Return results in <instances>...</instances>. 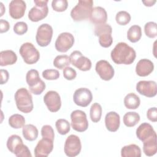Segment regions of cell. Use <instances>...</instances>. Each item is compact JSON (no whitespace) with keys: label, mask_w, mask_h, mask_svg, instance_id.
<instances>
[{"label":"cell","mask_w":157,"mask_h":157,"mask_svg":"<svg viewBox=\"0 0 157 157\" xmlns=\"http://www.w3.org/2000/svg\"><path fill=\"white\" fill-rule=\"evenodd\" d=\"M90 21L95 25L105 24L107 20V13L104 8L97 6L93 8Z\"/></svg>","instance_id":"7402d4cb"},{"label":"cell","mask_w":157,"mask_h":157,"mask_svg":"<svg viewBox=\"0 0 157 157\" xmlns=\"http://www.w3.org/2000/svg\"><path fill=\"white\" fill-rule=\"evenodd\" d=\"M157 136L143 142V151L146 156H151L157 152Z\"/></svg>","instance_id":"484cf974"},{"label":"cell","mask_w":157,"mask_h":157,"mask_svg":"<svg viewBox=\"0 0 157 157\" xmlns=\"http://www.w3.org/2000/svg\"><path fill=\"white\" fill-rule=\"evenodd\" d=\"M68 6V2L66 0H53L52 2V9L58 12L65 11Z\"/></svg>","instance_id":"8d00e7d4"},{"label":"cell","mask_w":157,"mask_h":157,"mask_svg":"<svg viewBox=\"0 0 157 157\" xmlns=\"http://www.w3.org/2000/svg\"><path fill=\"white\" fill-rule=\"evenodd\" d=\"M147 118L152 121L156 122L157 121V109L155 107H151L148 109L147 112Z\"/></svg>","instance_id":"b9f144b4"},{"label":"cell","mask_w":157,"mask_h":157,"mask_svg":"<svg viewBox=\"0 0 157 157\" xmlns=\"http://www.w3.org/2000/svg\"><path fill=\"white\" fill-rule=\"evenodd\" d=\"M95 36L99 37V43L104 48L110 47L113 42L112 26L107 23L96 25L94 29Z\"/></svg>","instance_id":"8992f818"},{"label":"cell","mask_w":157,"mask_h":157,"mask_svg":"<svg viewBox=\"0 0 157 157\" xmlns=\"http://www.w3.org/2000/svg\"><path fill=\"white\" fill-rule=\"evenodd\" d=\"M19 53L24 62L28 64H33L40 58L39 52L31 42L23 43L20 47Z\"/></svg>","instance_id":"ba28073f"},{"label":"cell","mask_w":157,"mask_h":157,"mask_svg":"<svg viewBox=\"0 0 157 157\" xmlns=\"http://www.w3.org/2000/svg\"><path fill=\"white\" fill-rule=\"evenodd\" d=\"M93 95L91 91L86 88L77 89L73 95L74 103L80 107H86L92 101Z\"/></svg>","instance_id":"5bb4252c"},{"label":"cell","mask_w":157,"mask_h":157,"mask_svg":"<svg viewBox=\"0 0 157 157\" xmlns=\"http://www.w3.org/2000/svg\"><path fill=\"white\" fill-rule=\"evenodd\" d=\"M140 115L136 112H128L123 116V123L127 127H133L140 121Z\"/></svg>","instance_id":"f546056e"},{"label":"cell","mask_w":157,"mask_h":157,"mask_svg":"<svg viewBox=\"0 0 157 157\" xmlns=\"http://www.w3.org/2000/svg\"><path fill=\"white\" fill-rule=\"evenodd\" d=\"M71 125L74 130L77 132H84L88 128V121L85 112L75 110L71 113Z\"/></svg>","instance_id":"9c48e42d"},{"label":"cell","mask_w":157,"mask_h":157,"mask_svg":"<svg viewBox=\"0 0 157 157\" xmlns=\"http://www.w3.org/2000/svg\"><path fill=\"white\" fill-rule=\"evenodd\" d=\"M53 28L47 23L40 25L37 30L36 40L37 44L40 47H47L52 40L53 36Z\"/></svg>","instance_id":"30bf717a"},{"label":"cell","mask_w":157,"mask_h":157,"mask_svg":"<svg viewBox=\"0 0 157 157\" xmlns=\"http://www.w3.org/2000/svg\"><path fill=\"white\" fill-rule=\"evenodd\" d=\"M105 124L107 129L110 132L117 131L120 124V117L115 112H109L105 117Z\"/></svg>","instance_id":"603a6c76"},{"label":"cell","mask_w":157,"mask_h":157,"mask_svg":"<svg viewBox=\"0 0 157 157\" xmlns=\"http://www.w3.org/2000/svg\"><path fill=\"white\" fill-rule=\"evenodd\" d=\"M14 98L16 106L20 112L28 113L33 110V98L27 89L25 88L18 89L15 93Z\"/></svg>","instance_id":"7a4b0ae2"},{"label":"cell","mask_w":157,"mask_h":157,"mask_svg":"<svg viewBox=\"0 0 157 157\" xmlns=\"http://www.w3.org/2000/svg\"><path fill=\"white\" fill-rule=\"evenodd\" d=\"M95 69L97 74L103 80L109 81L114 76V69L106 60L101 59L98 61L96 64Z\"/></svg>","instance_id":"9a60e30c"},{"label":"cell","mask_w":157,"mask_h":157,"mask_svg":"<svg viewBox=\"0 0 157 157\" xmlns=\"http://www.w3.org/2000/svg\"><path fill=\"white\" fill-rule=\"evenodd\" d=\"M140 104L139 97L134 93H130L126 95L124 98V106L129 109H136Z\"/></svg>","instance_id":"83f0119b"},{"label":"cell","mask_w":157,"mask_h":157,"mask_svg":"<svg viewBox=\"0 0 157 157\" xmlns=\"http://www.w3.org/2000/svg\"><path fill=\"white\" fill-rule=\"evenodd\" d=\"M70 64V58L67 55H58L53 60V66L59 69H63L69 66Z\"/></svg>","instance_id":"d6a6232c"},{"label":"cell","mask_w":157,"mask_h":157,"mask_svg":"<svg viewBox=\"0 0 157 157\" xmlns=\"http://www.w3.org/2000/svg\"><path fill=\"white\" fill-rule=\"evenodd\" d=\"M1 84L3 85L6 83L9 80V74L6 69H1Z\"/></svg>","instance_id":"ee69618b"},{"label":"cell","mask_w":157,"mask_h":157,"mask_svg":"<svg viewBox=\"0 0 157 157\" xmlns=\"http://www.w3.org/2000/svg\"><path fill=\"white\" fill-rule=\"evenodd\" d=\"M53 140L42 137L37 142L34 148V155L36 157H47L53 149Z\"/></svg>","instance_id":"ac0fdd59"},{"label":"cell","mask_w":157,"mask_h":157,"mask_svg":"<svg viewBox=\"0 0 157 157\" xmlns=\"http://www.w3.org/2000/svg\"><path fill=\"white\" fill-rule=\"evenodd\" d=\"M41 136L42 137H47L54 140L55 133L53 128L48 124L44 125L41 128Z\"/></svg>","instance_id":"ab89813d"},{"label":"cell","mask_w":157,"mask_h":157,"mask_svg":"<svg viewBox=\"0 0 157 157\" xmlns=\"http://www.w3.org/2000/svg\"><path fill=\"white\" fill-rule=\"evenodd\" d=\"M55 126L58 132L61 135L67 134L71 129V125L69 122L66 120L60 118L56 120Z\"/></svg>","instance_id":"836d02e7"},{"label":"cell","mask_w":157,"mask_h":157,"mask_svg":"<svg viewBox=\"0 0 157 157\" xmlns=\"http://www.w3.org/2000/svg\"><path fill=\"white\" fill-rule=\"evenodd\" d=\"M142 37V29L140 26L135 25L131 26L127 32L128 39L132 43L138 42Z\"/></svg>","instance_id":"f1b7e54d"},{"label":"cell","mask_w":157,"mask_h":157,"mask_svg":"<svg viewBox=\"0 0 157 157\" xmlns=\"http://www.w3.org/2000/svg\"><path fill=\"white\" fill-rule=\"evenodd\" d=\"M131 19V17L130 14L128 12L124 10L119 11L116 14V16H115L116 22L118 25H122V26H124L128 24L130 22Z\"/></svg>","instance_id":"e575fe53"},{"label":"cell","mask_w":157,"mask_h":157,"mask_svg":"<svg viewBox=\"0 0 157 157\" xmlns=\"http://www.w3.org/2000/svg\"><path fill=\"white\" fill-rule=\"evenodd\" d=\"M137 137L142 142L153 137L156 136V133L154 130L153 126L148 123H142L136 129V131Z\"/></svg>","instance_id":"ffe728a7"},{"label":"cell","mask_w":157,"mask_h":157,"mask_svg":"<svg viewBox=\"0 0 157 157\" xmlns=\"http://www.w3.org/2000/svg\"><path fill=\"white\" fill-rule=\"evenodd\" d=\"M82 149V144L80 138L74 134L69 136L64 143V151L66 156L74 157L79 155Z\"/></svg>","instance_id":"8fae6325"},{"label":"cell","mask_w":157,"mask_h":157,"mask_svg":"<svg viewBox=\"0 0 157 157\" xmlns=\"http://www.w3.org/2000/svg\"><path fill=\"white\" fill-rule=\"evenodd\" d=\"M121 156L122 157H140L141 150L136 144L125 145L121 149Z\"/></svg>","instance_id":"d4e9b609"},{"label":"cell","mask_w":157,"mask_h":157,"mask_svg":"<svg viewBox=\"0 0 157 157\" xmlns=\"http://www.w3.org/2000/svg\"><path fill=\"white\" fill-rule=\"evenodd\" d=\"M74 44V36L67 32H64L59 34L58 36L55 46L56 50L61 53H65L67 52Z\"/></svg>","instance_id":"4fadbf2b"},{"label":"cell","mask_w":157,"mask_h":157,"mask_svg":"<svg viewBox=\"0 0 157 157\" xmlns=\"http://www.w3.org/2000/svg\"><path fill=\"white\" fill-rule=\"evenodd\" d=\"M110 56L112 61L117 64H131L136 57L134 49L125 42L118 43L111 51Z\"/></svg>","instance_id":"6da1fadb"},{"label":"cell","mask_w":157,"mask_h":157,"mask_svg":"<svg viewBox=\"0 0 157 157\" xmlns=\"http://www.w3.org/2000/svg\"><path fill=\"white\" fill-rule=\"evenodd\" d=\"M22 134L26 140L28 141H34L38 137V129L32 124H25L23 127Z\"/></svg>","instance_id":"4316f807"},{"label":"cell","mask_w":157,"mask_h":157,"mask_svg":"<svg viewBox=\"0 0 157 157\" xmlns=\"http://www.w3.org/2000/svg\"><path fill=\"white\" fill-rule=\"evenodd\" d=\"M145 35L149 38H155L157 36V25L154 21L147 22L144 26Z\"/></svg>","instance_id":"d590c367"},{"label":"cell","mask_w":157,"mask_h":157,"mask_svg":"<svg viewBox=\"0 0 157 157\" xmlns=\"http://www.w3.org/2000/svg\"><path fill=\"white\" fill-rule=\"evenodd\" d=\"M63 76L67 80H72L77 76V72L74 69L71 67L67 66L63 69Z\"/></svg>","instance_id":"60d3db41"},{"label":"cell","mask_w":157,"mask_h":157,"mask_svg":"<svg viewBox=\"0 0 157 157\" xmlns=\"http://www.w3.org/2000/svg\"><path fill=\"white\" fill-rule=\"evenodd\" d=\"M44 102L51 112H58L61 106V98L56 91H48L44 96Z\"/></svg>","instance_id":"2e32d148"},{"label":"cell","mask_w":157,"mask_h":157,"mask_svg":"<svg viewBox=\"0 0 157 157\" xmlns=\"http://www.w3.org/2000/svg\"><path fill=\"white\" fill-rule=\"evenodd\" d=\"M71 63L82 71H87L91 67V61L88 58L84 56L78 50H75L70 55Z\"/></svg>","instance_id":"7c38bea8"},{"label":"cell","mask_w":157,"mask_h":157,"mask_svg":"<svg viewBox=\"0 0 157 157\" xmlns=\"http://www.w3.org/2000/svg\"><path fill=\"white\" fill-rule=\"evenodd\" d=\"M26 81L31 92L35 95L40 94L45 89V83L40 79L36 69H31L27 72Z\"/></svg>","instance_id":"5b68a950"},{"label":"cell","mask_w":157,"mask_h":157,"mask_svg":"<svg viewBox=\"0 0 157 157\" xmlns=\"http://www.w3.org/2000/svg\"><path fill=\"white\" fill-rule=\"evenodd\" d=\"M43 78L46 80H56L59 77V72L56 69H45L42 73Z\"/></svg>","instance_id":"74e56055"},{"label":"cell","mask_w":157,"mask_h":157,"mask_svg":"<svg viewBox=\"0 0 157 157\" xmlns=\"http://www.w3.org/2000/svg\"><path fill=\"white\" fill-rule=\"evenodd\" d=\"M156 1V0H148V1H143L142 3L147 7H151L153 6L155 3Z\"/></svg>","instance_id":"f6af8a7d"},{"label":"cell","mask_w":157,"mask_h":157,"mask_svg":"<svg viewBox=\"0 0 157 157\" xmlns=\"http://www.w3.org/2000/svg\"><path fill=\"white\" fill-rule=\"evenodd\" d=\"M92 0H80L71 11V17L75 21H81L90 18L93 10Z\"/></svg>","instance_id":"3957f363"},{"label":"cell","mask_w":157,"mask_h":157,"mask_svg":"<svg viewBox=\"0 0 157 157\" xmlns=\"http://www.w3.org/2000/svg\"><path fill=\"white\" fill-rule=\"evenodd\" d=\"M90 116L93 123H98L100 121L102 116V107L99 103L94 102L91 105L90 107Z\"/></svg>","instance_id":"1f68e13d"},{"label":"cell","mask_w":157,"mask_h":157,"mask_svg":"<svg viewBox=\"0 0 157 157\" xmlns=\"http://www.w3.org/2000/svg\"><path fill=\"white\" fill-rule=\"evenodd\" d=\"M17 61V56L16 53L11 50H7L1 51L0 53V66H6L12 65Z\"/></svg>","instance_id":"cb8c5ba5"},{"label":"cell","mask_w":157,"mask_h":157,"mask_svg":"<svg viewBox=\"0 0 157 157\" xmlns=\"http://www.w3.org/2000/svg\"><path fill=\"white\" fill-rule=\"evenodd\" d=\"M10 28V24L9 23L4 19L0 20V33H6L9 31Z\"/></svg>","instance_id":"7bdbcfd3"},{"label":"cell","mask_w":157,"mask_h":157,"mask_svg":"<svg viewBox=\"0 0 157 157\" xmlns=\"http://www.w3.org/2000/svg\"><path fill=\"white\" fill-rule=\"evenodd\" d=\"M9 124L14 129H20L25 125V118L20 114L15 113L9 118Z\"/></svg>","instance_id":"4dcf8cb0"},{"label":"cell","mask_w":157,"mask_h":157,"mask_svg":"<svg viewBox=\"0 0 157 157\" xmlns=\"http://www.w3.org/2000/svg\"><path fill=\"white\" fill-rule=\"evenodd\" d=\"M136 91L141 95L153 98L157 93L156 83L152 80H140L136 84Z\"/></svg>","instance_id":"e0dca14e"},{"label":"cell","mask_w":157,"mask_h":157,"mask_svg":"<svg viewBox=\"0 0 157 157\" xmlns=\"http://www.w3.org/2000/svg\"><path fill=\"white\" fill-rule=\"evenodd\" d=\"M0 5H1V10L0 17H2L3 15L4 12L5 11V8H4V6L3 4H2V2H0Z\"/></svg>","instance_id":"bcb514c9"},{"label":"cell","mask_w":157,"mask_h":157,"mask_svg":"<svg viewBox=\"0 0 157 157\" xmlns=\"http://www.w3.org/2000/svg\"><path fill=\"white\" fill-rule=\"evenodd\" d=\"M154 70L153 63L148 59H140L136 66V72L140 77H146Z\"/></svg>","instance_id":"44dd1931"},{"label":"cell","mask_w":157,"mask_h":157,"mask_svg":"<svg viewBox=\"0 0 157 157\" xmlns=\"http://www.w3.org/2000/svg\"><path fill=\"white\" fill-rule=\"evenodd\" d=\"M48 0H34L35 6L32 7L29 12L28 17L29 19L33 22H37L45 18L48 13L47 6Z\"/></svg>","instance_id":"52a82bcc"},{"label":"cell","mask_w":157,"mask_h":157,"mask_svg":"<svg viewBox=\"0 0 157 157\" xmlns=\"http://www.w3.org/2000/svg\"><path fill=\"white\" fill-rule=\"evenodd\" d=\"M13 31L17 35H23L28 31V25L24 21L17 22L13 26Z\"/></svg>","instance_id":"f35d334b"},{"label":"cell","mask_w":157,"mask_h":157,"mask_svg":"<svg viewBox=\"0 0 157 157\" xmlns=\"http://www.w3.org/2000/svg\"><path fill=\"white\" fill-rule=\"evenodd\" d=\"M9 15L13 19L22 18L25 13L26 4L23 0H12L9 3Z\"/></svg>","instance_id":"d6986e66"},{"label":"cell","mask_w":157,"mask_h":157,"mask_svg":"<svg viewBox=\"0 0 157 157\" xmlns=\"http://www.w3.org/2000/svg\"><path fill=\"white\" fill-rule=\"evenodd\" d=\"M6 145L10 152L17 157L32 156L28 147L23 144L21 138L17 134H13L9 137Z\"/></svg>","instance_id":"277c9868"}]
</instances>
